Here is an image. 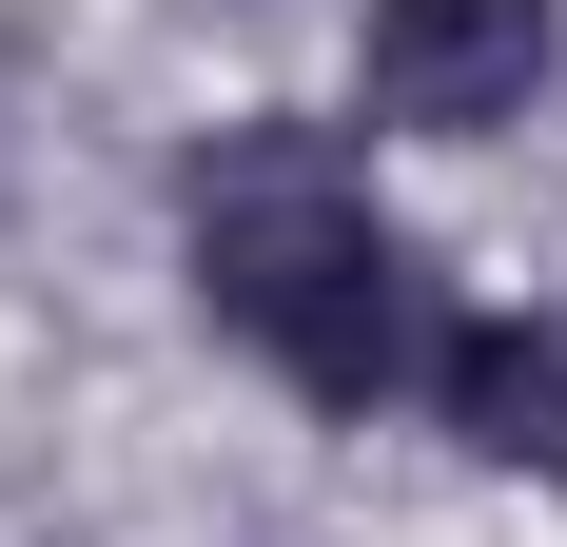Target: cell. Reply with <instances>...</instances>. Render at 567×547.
Listing matches in <instances>:
<instances>
[{"instance_id": "277c9868", "label": "cell", "mask_w": 567, "mask_h": 547, "mask_svg": "<svg viewBox=\"0 0 567 547\" xmlns=\"http://www.w3.org/2000/svg\"><path fill=\"white\" fill-rule=\"evenodd\" d=\"M157 20H235V0H157Z\"/></svg>"}, {"instance_id": "6da1fadb", "label": "cell", "mask_w": 567, "mask_h": 547, "mask_svg": "<svg viewBox=\"0 0 567 547\" xmlns=\"http://www.w3.org/2000/svg\"><path fill=\"white\" fill-rule=\"evenodd\" d=\"M176 293L255 391H293L313 431H411L431 332H451V255L411 235L392 137L352 99H235L157 157Z\"/></svg>"}, {"instance_id": "3957f363", "label": "cell", "mask_w": 567, "mask_h": 547, "mask_svg": "<svg viewBox=\"0 0 567 547\" xmlns=\"http://www.w3.org/2000/svg\"><path fill=\"white\" fill-rule=\"evenodd\" d=\"M411 431L489 489H567V293H451Z\"/></svg>"}, {"instance_id": "7a4b0ae2", "label": "cell", "mask_w": 567, "mask_h": 547, "mask_svg": "<svg viewBox=\"0 0 567 547\" xmlns=\"http://www.w3.org/2000/svg\"><path fill=\"white\" fill-rule=\"evenodd\" d=\"M333 99L392 137V157H489L567 99V0H352Z\"/></svg>"}, {"instance_id": "5b68a950", "label": "cell", "mask_w": 567, "mask_h": 547, "mask_svg": "<svg viewBox=\"0 0 567 547\" xmlns=\"http://www.w3.org/2000/svg\"><path fill=\"white\" fill-rule=\"evenodd\" d=\"M40 547H59V528H40Z\"/></svg>"}]
</instances>
